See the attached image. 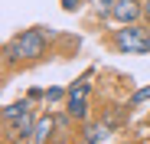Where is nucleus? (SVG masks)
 I'll return each instance as SVG.
<instances>
[{
  "label": "nucleus",
  "mask_w": 150,
  "mask_h": 144,
  "mask_svg": "<svg viewBox=\"0 0 150 144\" xmlns=\"http://www.w3.org/2000/svg\"><path fill=\"white\" fill-rule=\"evenodd\" d=\"M7 56L10 59H42L46 56V33L42 30H23L7 46Z\"/></svg>",
  "instance_id": "nucleus-1"
},
{
  "label": "nucleus",
  "mask_w": 150,
  "mask_h": 144,
  "mask_svg": "<svg viewBox=\"0 0 150 144\" xmlns=\"http://www.w3.org/2000/svg\"><path fill=\"white\" fill-rule=\"evenodd\" d=\"M114 46L121 53H150V30L140 23H121Z\"/></svg>",
  "instance_id": "nucleus-2"
},
{
  "label": "nucleus",
  "mask_w": 150,
  "mask_h": 144,
  "mask_svg": "<svg viewBox=\"0 0 150 144\" xmlns=\"http://www.w3.org/2000/svg\"><path fill=\"white\" fill-rule=\"evenodd\" d=\"M140 13H144V7L137 0H114V7H111V16L117 23H137Z\"/></svg>",
  "instance_id": "nucleus-3"
},
{
  "label": "nucleus",
  "mask_w": 150,
  "mask_h": 144,
  "mask_svg": "<svg viewBox=\"0 0 150 144\" xmlns=\"http://www.w3.org/2000/svg\"><path fill=\"white\" fill-rule=\"evenodd\" d=\"M52 128H56V118L52 115H42L36 118V128H33V144H49V138H52Z\"/></svg>",
  "instance_id": "nucleus-4"
},
{
  "label": "nucleus",
  "mask_w": 150,
  "mask_h": 144,
  "mask_svg": "<svg viewBox=\"0 0 150 144\" xmlns=\"http://www.w3.org/2000/svg\"><path fill=\"white\" fill-rule=\"evenodd\" d=\"M10 125H13V134H10V138H33V128H36V121L30 118V111L20 115L16 121H10Z\"/></svg>",
  "instance_id": "nucleus-5"
},
{
  "label": "nucleus",
  "mask_w": 150,
  "mask_h": 144,
  "mask_svg": "<svg viewBox=\"0 0 150 144\" xmlns=\"http://www.w3.org/2000/svg\"><path fill=\"white\" fill-rule=\"evenodd\" d=\"M65 111L72 118H79V121H85L88 118V98H65Z\"/></svg>",
  "instance_id": "nucleus-6"
},
{
  "label": "nucleus",
  "mask_w": 150,
  "mask_h": 144,
  "mask_svg": "<svg viewBox=\"0 0 150 144\" xmlns=\"http://www.w3.org/2000/svg\"><path fill=\"white\" fill-rule=\"evenodd\" d=\"M26 111H30V102H13V105L4 108V121H16V118L26 115Z\"/></svg>",
  "instance_id": "nucleus-7"
},
{
  "label": "nucleus",
  "mask_w": 150,
  "mask_h": 144,
  "mask_svg": "<svg viewBox=\"0 0 150 144\" xmlns=\"http://www.w3.org/2000/svg\"><path fill=\"white\" fill-rule=\"evenodd\" d=\"M108 138V125H88V144H101Z\"/></svg>",
  "instance_id": "nucleus-8"
},
{
  "label": "nucleus",
  "mask_w": 150,
  "mask_h": 144,
  "mask_svg": "<svg viewBox=\"0 0 150 144\" xmlns=\"http://www.w3.org/2000/svg\"><path fill=\"white\" fill-rule=\"evenodd\" d=\"M144 102H150V85H147V88H137V92L131 95V105H144Z\"/></svg>",
  "instance_id": "nucleus-9"
},
{
  "label": "nucleus",
  "mask_w": 150,
  "mask_h": 144,
  "mask_svg": "<svg viewBox=\"0 0 150 144\" xmlns=\"http://www.w3.org/2000/svg\"><path fill=\"white\" fill-rule=\"evenodd\" d=\"M62 98H69L65 88H49V92H46V102H62Z\"/></svg>",
  "instance_id": "nucleus-10"
},
{
  "label": "nucleus",
  "mask_w": 150,
  "mask_h": 144,
  "mask_svg": "<svg viewBox=\"0 0 150 144\" xmlns=\"http://www.w3.org/2000/svg\"><path fill=\"white\" fill-rule=\"evenodd\" d=\"M82 7V0H62V10H69V13H75Z\"/></svg>",
  "instance_id": "nucleus-11"
},
{
  "label": "nucleus",
  "mask_w": 150,
  "mask_h": 144,
  "mask_svg": "<svg viewBox=\"0 0 150 144\" xmlns=\"http://www.w3.org/2000/svg\"><path fill=\"white\" fill-rule=\"evenodd\" d=\"M144 16H150V0H144Z\"/></svg>",
  "instance_id": "nucleus-12"
}]
</instances>
